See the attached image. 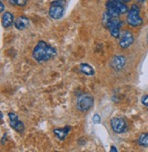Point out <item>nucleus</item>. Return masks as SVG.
Here are the masks:
<instances>
[{"label":"nucleus","instance_id":"obj_1","mask_svg":"<svg viewBox=\"0 0 148 152\" xmlns=\"http://www.w3.org/2000/svg\"><path fill=\"white\" fill-rule=\"evenodd\" d=\"M56 55H57L56 49L43 40L38 41V43L34 48L32 53L34 59L38 63L49 61L54 58Z\"/></svg>","mask_w":148,"mask_h":152},{"label":"nucleus","instance_id":"obj_2","mask_svg":"<svg viewBox=\"0 0 148 152\" xmlns=\"http://www.w3.org/2000/svg\"><path fill=\"white\" fill-rule=\"evenodd\" d=\"M127 22L132 26H139L143 23V19L140 17V9L136 5H133L127 15Z\"/></svg>","mask_w":148,"mask_h":152},{"label":"nucleus","instance_id":"obj_3","mask_svg":"<svg viewBox=\"0 0 148 152\" xmlns=\"http://www.w3.org/2000/svg\"><path fill=\"white\" fill-rule=\"evenodd\" d=\"M93 105V98L87 95L79 98L77 101V109L82 112H86Z\"/></svg>","mask_w":148,"mask_h":152},{"label":"nucleus","instance_id":"obj_4","mask_svg":"<svg viewBox=\"0 0 148 152\" xmlns=\"http://www.w3.org/2000/svg\"><path fill=\"white\" fill-rule=\"evenodd\" d=\"M120 41H119V45L120 47L124 48V49H126L128 48L133 43V34L128 31V30H124L123 31L122 33L120 34Z\"/></svg>","mask_w":148,"mask_h":152},{"label":"nucleus","instance_id":"obj_5","mask_svg":"<svg viewBox=\"0 0 148 152\" xmlns=\"http://www.w3.org/2000/svg\"><path fill=\"white\" fill-rule=\"evenodd\" d=\"M111 128L117 134L124 133L126 129V123L121 118H113L111 119Z\"/></svg>","mask_w":148,"mask_h":152},{"label":"nucleus","instance_id":"obj_6","mask_svg":"<svg viewBox=\"0 0 148 152\" xmlns=\"http://www.w3.org/2000/svg\"><path fill=\"white\" fill-rule=\"evenodd\" d=\"M8 118H9V123H10V126L14 129L17 132L22 133L25 129V126L24 124L22 123V121L19 120L17 114L10 112L8 113Z\"/></svg>","mask_w":148,"mask_h":152},{"label":"nucleus","instance_id":"obj_7","mask_svg":"<svg viewBox=\"0 0 148 152\" xmlns=\"http://www.w3.org/2000/svg\"><path fill=\"white\" fill-rule=\"evenodd\" d=\"M125 63H126V58L123 55H117V56H114L113 58L111 61V67L115 71H120L124 68Z\"/></svg>","mask_w":148,"mask_h":152},{"label":"nucleus","instance_id":"obj_8","mask_svg":"<svg viewBox=\"0 0 148 152\" xmlns=\"http://www.w3.org/2000/svg\"><path fill=\"white\" fill-rule=\"evenodd\" d=\"M49 14V17L53 19L61 18L63 17V14H64V6L50 4Z\"/></svg>","mask_w":148,"mask_h":152},{"label":"nucleus","instance_id":"obj_9","mask_svg":"<svg viewBox=\"0 0 148 152\" xmlns=\"http://www.w3.org/2000/svg\"><path fill=\"white\" fill-rule=\"evenodd\" d=\"M15 26L18 30H24L29 26V20L26 17H19L15 20Z\"/></svg>","mask_w":148,"mask_h":152},{"label":"nucleus","instance_id":"obj_10","mask_svg":"<svg viewBox=\"0 0 148 152\" xmlns=\"http://www.w3.org/2000/svg\"><path fill=\"white\" fill-rule=\"evenodd\" d=\"M71 130V128L67 126L63 129H56L53 130V132H54V134L56 135V137L60 140H64L67 137V136L69 135Z\"/></svg>","mask_w":148,"mask_h":152},{"label":"nucleus","instance_id":"obj_11","mask_svg":"<svg viewBox=\"0 0 148 152\" xmlns=\"http://www.w3.org/2000/svg\"><path fill=\"white\" fill-rule=\"evenodd\" d=\"M13 24H15L14 16L10 12H5V14L2 17V25L4 27H9Z\"/></svg>","mask_w":148,"mask_h":152},{"label":"nucleus","instance_id":"obj_12","mask_svg":"<svg viewBox=\"0 0 148 152\" xmlns=\"http://www.w3.org/2000/svg\"><path fill=\"white\" fill-rule=\"evenodd\" d=\"M80 71L83 73L86 76H92L94 75V69L91 66L87 63H82L80 65Z\"/></svg>","mask_w":148,"mask_h":152},{"label":"nucleus","instance_id":"obj_13","mask_svg":"<svg viewBox=\"0 0 148 152\" xmlns=\"http://www.w3.org/2000/svg\"><path fill=\"white\" fill-rule=\"evenodd\" d=\"M115 2V6L119 11L120 14H125L126 12H128V7L124 4V2L123 1H116V0H114Z\"/></svg>","mask_w":148,"mask_h":152},{"label":"nucleus","instance_id":"obj_14","mask_svg":"<svg viewBox=\"0 0 148 152\" xmlns=\"http://www.w3.org/2000/svg\"><path fill=\"white\" fill-rule=\"evenodd\" d=\"M138 143L142 147H148V133H144L139 137Z\"/></svg>","mask_w":148,"mask_h":152},{"label":"nucleus","instance_id":"obj_15","mask_svg":"<svg viewBox=\"0 0 148 152\" xmlns=\"http://www.w3.org/2000/svg\"><path fill=\"white\" fill-rule=\"evenodd\" d=\"M10 3L16 6L24 7L27 4V0H10Z\"/></svg>","mask_w":148,"mask_h":152},{"label":"nucleus","instance_id":"obj_16","mask_svg":"<svg viewBox=\"0 0 148 152\" xmlns=\"http://www.w3.org/2000/svg\"><path fill=\"white\" fill-rule=\"evenodd\" d=\"M92 120L95 124H99V123H101V117L98 114H95L92 118Z\"/></svg>","mask_w":148,"mask_h":152},{"label":"nucleus","instance_id":"obj_17","mask_svg":"<svg viewBox=\"0 0 148 152\" xmlns=\"http://www.w3.org/2000/svg\"><path fill=\"white\" fill-rule=\"evenodd\" d=\"M142 103H143L145 107H148V95L143 96V99H142Z\"/></svg>","mask_w":148,"mask_h":152},{"label":"nucleus","instance_id":"obj_18","mask_svg":"<svg viewBox=\"0 0 148 152\" xmlns=\"http://www.w3.org/2000/svg\"><path fill=\"white\" fill-rule=\"evenodd\" d=\"M4 10H5V7H4V4L1 2V3H0V11L4 12Z\"/></svg>","mask_w":148,"mask_h":152},{"label":"nucleus","instance_id":"obj_19","mask_svg":"<svg viewBox=\"0 0 148 152\" xmlns=\"http://www.w3.org/2000/svg\"><path fill=\"white\" fill-rule=\"evenodd\" d=\"M110 151H111V152H113V151H114V152H117L118 150H117V148H116L115 147H112V148H111V150H110Z\"/></svg>","mask_w":148,"mask_h":152},{"label":"nucleus","instance_id":"obj_20","mask_svg":"<svg viewBox=\"0 0 148 152\" xmlns=\"http://www.w3.org/2000/svg\"><path fill=\"white\" fill-rule=\"evenodd\" d=\"M138 2H140V3H143V2H144V0H137Z\"/></svg>","mask_w":148,"mask_h":152},{"label":"nucleus","instance_id":"obj_21","mask_svg":"<svg viewBox=\"0 0 148 152\" xmlns=\"http://www.w3.org/2000/svg\"><path fill=\"white\" fill-rule=\"evenodd\" d=\"M123 2H129V1H131V0H122Z\"/></svg>","mask_w":148,"mask_h":152}]
</instances>
